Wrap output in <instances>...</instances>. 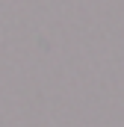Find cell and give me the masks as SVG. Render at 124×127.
<instances>
[]
</instances>
